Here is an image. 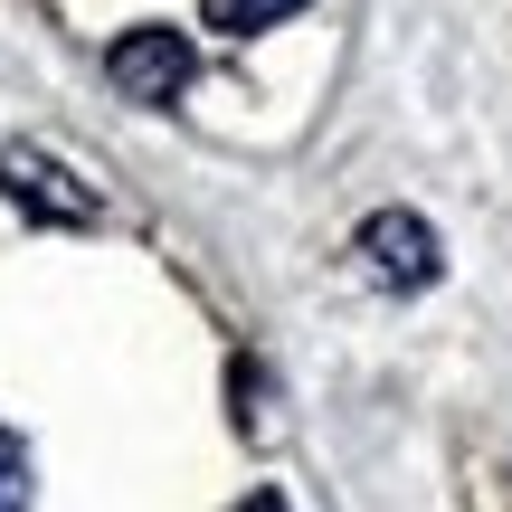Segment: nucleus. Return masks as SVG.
Segmentation results:
<instances>
[{
  "label": "nucleus",
  "mask_w": 512,
  "mask_h": 512,
  "mask_svg": "<svg viewBox=\"0 0 512 512\" xmlns=\"http://www.w3.org/2000/svg\"><path fill=\"white\" fill-rule=\"evenodd\" d=\"M0 190H10L29 219H48V228H57V219H67V228H86L95 209H105V200L86 190V171H76V162H57V152H38V143H0Z\"/></svg>",
  "instance_id": "nucleus-1"
},
{
  "label": "nucleus",
  "mask_w": 512,
  "mask_h": 512,
  "mask_svg": "<svg viewBox=\"0 0 512 512\" xmlns=\"http://www.w3.org/2000/svg\"><path fill=\"white\" fill-rule=\"evenodd\" d=\"M105 76H114L124 105H171V95L200 76V57H190L181 29H124V38L105 48Z\"/></svg>",
  "instance_id": "nucleus-2"
},
{
  "label": "nucleus",
  "mask_w": 512,
  "mask_h": 512,
  "mask_svg": "<svg viewBox=\"0 0 512 512\" xmlns=\"http://www.w3.org/2000/svg\"><path fill=\"white\" fill-rule=\"evenodd\" d=\"M437 228L418 219V209H380V219H361V275L370 285H389V294H418V285H437Z\"/></svg>",
  "instance_id": "nucleus-3"
},
{
  "label": "nucleus",
  "mask_w": 512,
  "mask_h": 512,
  "mask_svg": "<svg viewBox=\"0 0 512 512\" xmlns=\"http://www.w3.org/2000/svg\"><path fill=\"white\" fill-rule=\"evenodd\" d=\"M209 10V29H228V38H256V29H275V19H294L304 0H200Z\"/></svg>",
  "instance_id": "nucleus-4"
},
{
  "label": "nucleus",
  "mask_w": 512,
  "mask_h": 512,
  "mask_svg": "<svg viewBox=\"0 0 512 512\" xmlns=\"http://www.w3.org/2000/svg\"><path fill=\"white\" fill-rule=\"evenodd\" d=\"M0 512H29V446L0 427Z\"/></svg>",
  "instance_id": "nucleus-5"
},
{
  "label": "nucleus",
  "mask_w": 512,
  "mask_h": 512,
  "mask_svg": "<svg viewBox=\"0 0 512 512\" xmlns=\"http://www.w3.org/2000/svg\"><path fill=\"white\" fill-rule=\"evenodd\" d=\"M238 512H285V494H247V503H238Z\"/></svg>",
  "instance_id": "nucleus-6"
}]
</instances>
